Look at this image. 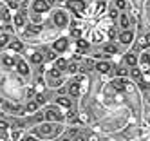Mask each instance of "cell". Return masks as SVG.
<instances>
[{
  "label": "cell",
  "mask_w": 150,
  "mask_h": 141,
  "mask_svg": "<svg viewBox=\"0 0 150 141\" xmlns=\"http://www.w3.org/2000/svg\"><path fill=\"white\" fill-rule=\"evenodd\" d=\"M107 9V2H103V0H101V2L98 4V7H96V16H100V15H103V11Z\"/></svg>",
  "instance_id": "cell-30"
},
{
  "label": "cell",
  "mask_w": 150,
  "mask_h": 141,
  "mask_svg": "<svg viewBox=\"0 0 150 141\" xmlns=\"http://www.w3.org/2000/svg\"><path fill=\"white\" fill-rule=\"evenodd\" d=\"M44 62H45V56H44V52H42V51L33 49V51H29V52H27V63H33V65H42Z\"/></svg>",
  "instance_id": "cell-14"
},
{
  "label": "cell",
  "mask_w": 150,
  "mask_h": 141,
  "mask_svg": "<svg viewBox=\"0 0 150 141\" xmlns=\"http://www.w3.org/2000/svg\"><path fill=\"white\" fill-rule=\"evenodd\" d=\"M56 141H72V139H71L69 136H63V137H58Z\"/></svg>",
  "instance_id": "cell-33"
},
{
  "label": "cell",
  "mask_w": 150,
  "mask_h": 141,
  "mask_svg": "<svg viewBox=\"0 0 150 141\" xmlns=\"http://www.w3.org/2000/svg\"><path fill=\"white\" fill-rule=\"evenodd\" d=\"M74 47H76V51H74V52L85 54V52L89 51V47H91V42L85 40V38H78V40H74Z\"/></svg>",
  "instance_id": "cell-17"
},
{
  "label": "cell",
  "mask_w": 150,
  "mask_h": 141,
  "mask_svg": "<svg viewBox=\"0 0 150 141\" xmlns=\"http://www.w3.org/2000/svg\"><path fill=\"white\" fill-rule=\"evenodd\" d=\"M71 38L69 36H58L54 42H52V45H51V49L52 51H54L56 54H62V56H63V54H65L69 49H71Z\"/></svg>",
  "instance_id": "cell-7"
},
{
  "label": "cell",
  "mask_w": 150,
  "mask_h": 141,
  "mask_svg": "<svg viewBox=\"0 0 150 141\" xmlns=\"http://www.w3.org/2000/svg\"><path fill=\"white\" fill-rule=\"evenodd\" d=\"M51 22H52V26L58 27V29L69 27V13H67V11H63V9H56V11H52V15H51Z\"/></svg>",
  "instance_id": "cell-6"
},
{
  "label": "cell",
  "mask_w": 150,
  "mask_h": 141,
  "mask_svg": "<svg viewBox=\"0 0 150 141\" xmlns=\"http://www.w3.org/2000/svg\"><path fill=\"white\" fill-rule=\"evenodd\" d=\"M16 60H18V56L13 52H9V51H6L2 56H0V63H2L6 69H13L16 65Z\"/></svg>",
  "instance_id": "cell-12"
},
{
  "label": "cell",
  "mask_w": 150,
  "mask_h": 141,
  "mask_svg": "<svg viewBox=\"0 0 150 141\" xmlns=\"http://www.w3.org/2000/svg\"><path fill=\"white\" fill-rule=\"evenodd\" d=\"M105 35H107V40L112 42V40L117 38V29H116L114 26H110V27H109V33H105Z\"/></svg>",
  "instance_id": "cell-27"
},
{
  "label": "cell",
  "mask_w": 150,
  "mask_h": 141,
  "mask_svg": "<svg viewBox=\"0 0 150 141\" xmlns=\"http://www.w3.org/2000/svg\"><path fill=\"white\" fill-rule=\"evenodd\" d=\"M15 69H16L18 76H22V78H25V80L31 76V67H29V63H27L25 58H18V60H16V65H15Z\"/></svg>",
  "instance_id": "cell-11"
},
{
  "label": "cell",
  "mask_w": 150,
  "mask_h": 141,
  "mask_svg": "<svg viewBox=\"0 0 150 141\" xmlns=\"http://www.w3.org/2000/svg\"><path fill=\"white\" fill-rule=\"evenodd\" d=\"M87 76L83 74H76L72 80H69V85H67V92L71 98H74V100H78V98L85 92V89H87Z\"/></svg>",
  "instance_id": "cell-3"
},
{
  "label": "cell",
  "mask_w": 150,
  "mask_h": 141,
  "mask_svg": "<svg viewBox=\"0 0 150 141\" xmlns=\"http://www.w3.org/2000/svg\"><path fill=\"white\" fill-rule=\"evenodd\" d=\"M65 9L71 11V13H74L76 16H83L85 11H87V4H85L83 0H67Z\"/></svg>",
  "instance_id": "cell-9"
},
{
  "label": "cell",
  "mask_w": 150,
  "mask_h": 141,
  "mask_svg": "<svg viewBox=\"0 0 150 141\" xmlns=\"http://www.w3.org/2000/svg\"><path fill=\"white\" fill-rule=\"evenodd\" d=\"M94 67H96V71H98L100 74H110L112 69H114L110 62H98V63L94 65Z\"/></svg>",
  "instance_id": "cell-18"
},
{
  "label": "cell",
  "mask_w": 150,
  "mask_h": 141,
  "mask_svg": "<svg viewBox=\"0 0 150 141\" xmlns=\"http://www.w3.org/2000/svg\"><path fill=\"white\" fill-rule=\"evenodd\" d=\"M141 62L150 67V49H145V51H143V54H141Z\"/></svg>",
  "instance_id": "cell-29"
},
{
  "label": "cell",
  "mask_w": 150,
  "mask_h": 141,
  "mask_svg": "<svg viewBox=\"0 0 150 141\" xmlns=\"http://www.w3.org/2000/svg\"><path fill=\"white\" fill-rule=\"evenodd\" d=\"M134 38H136V35H134L132 29H125V31L117 33V40L121 42V45H130V43L134 42Z\"/></svg>",
  "instance_id": "cell-15"
},
{
  "label": "cell",
  "mask_w": 150,
  "mask_h": 141,
  "mask_svg": "<svg viewBox=\"0 0 150 141\" xmlns=\"http://www.w3.org/2000/svg\"><path fill=\"white\" fill-rule=\"evenodd\" d=\"M63 112H69V111H72V100H71V96H65V94H58L56 96V101H54Z\"/></svg>",
  "instance_id": "cell-13"
},
{
  "label": "cell",
  "mask_w": 150,
  "mask_h": 141,
  "mask_svg": "<svg viewBox=\"0 0 150 141\" xmlns=\"http://www.w3.org/2000/svg\"><path fill=\"white\" fill-rule=\"evenodd\" d=\"M109 16H110V20H117V16H120V11H117V9L112 6L110 11H109Z\"/></svg>",
  "instance_id": "cell-31"
},
{
  "label": "cell",
  "mask_w": 150,
  "mask_h": 141,
  "mask_svg": "<svg viewBox=\"0 0 150 141\" xmlns=\"http://www.w3.org/2000/svg\"><path fill=\"white\" fill-rule=\"evenodd\" d=\"M110 85L114 87L116 91H120V92H134V91H136L134 81L127 80V78H114V80L110 81Z\"/></svg>",
  "instance_id": "cell-8"
},
{
  "label": "cell",
  "mask_w": 150,
  "mask_h": 141,
  "mask_svg": "<svg viewBox=\"0 0 150 141\" xmlns=\"http://www.w3.org/2000/svg\"><path fill=\"white\" fill-rule=\"evenodd\" d=\"M20 141H38L33 134H31V132H27V134H24L22 137H20Z\"/></svg>",
  "instance_id": "cell-32"
},
{
  "label": "cell",
  "mask_w": 150,
  "mask_h": 141,
  "mask_svg": "<svg viewBox=\"0 0 150 141\" xmlns=\"http://www.w3.org/2000/svg\"><path fill=\"white\" fill-rule=\"evenodd\" d=\"M117 22H120V27H121V31H125V29H130V18H128V15L125 13H120V16H117Z\"/></svg>",
  "instance_id": "cell-19"
},
{
  "label": "cell",
  "mask_w": 150,
  "mask_h": 141,
  "mask_svg": "<svg viewBox=\"0 0 150 141\" xmlns=\"http://www.w3.org/2000/svg\"><path fill=\"white\" fill-rule=\"evenodd\" d=\"M130 76H132L134 81H141L143 80V71L139 67H130Z\"/></svg>",
  "instance_id": "cell-23"
},
{
  "label": "cell",
  "mask_w": 150,
  "mask_h": 141,
  "mask_svg": "<svg viewBox=\"0 0 150 141\" xmlns=\"http://www.w3.org/2000/svg\"><path fill=\"white\" fill-rule=\"evenodd\" d=\"M105 38H107V35H103V33H100V31H94L92 33V43H100Z\"/></svg>",
  "instance_id": "cell-26"
},
{
  "label": "cell",
  "mask_w": 150,
  "mask_h": 141,
  "mask_svg": "<svg viewBox=\"0 0 150 141\" xmlns=\"http://www.w3.org/2000/svg\"><path fill=\"white\" fill-rule=\"evenodd\" d=\"M117 51L120 49H117V45L112 43V42H107V45L103 47V52L107 54V56H109V54H117Z\"/></svg>",
  "instance_id": "cell-22"
},
{
  "label": "cell",
  "mask_w": 150,
  "mask_h": 141,
  "mask_svg": "<svg viewBox=\"0 0 150 141\" xmlns=\"http://www.w3.org/2000/svg\"><path fill=\"white\" fill-rule=\"evenodd\" d=\"M2 7H4V4H2V2H0V9H2Z\"/></svg>",
  "instance_id": "cell-34"
},
{
  "label": "cell",
  "mask_w": 150,
  "mask_h": 141,
  "mask_svg": "<svg viewBox=\"0 0 150 141\" xmlns=\"http://www.w3.org/2000/svg\"><path fill=\"white\" fill-rule=\"evenodd\" d=\"M114 7H116L117 11H121V13H123V11L128 7V4H127V0H114Z\"/></svg>",
  "instance_id": "cell-28"
},
{
  "label": "cell",
  "mask_w": 150,
  "mask_h": 141,
  "mask_svg": "<svg viewBox=\"0 0 150 141\" xmlns=\"http://www.w3.org/2000/svg\"><path fill=\"white\" fill-rule=\"evenodd\" d=\"M137 62H139V56L136 52H127L125 54V63L128 67H137Z\"/></svg>",
  "instance_id": "cell-20"
},
{
  "label": "cell",
  "mask_w": 150,
  "mask_h": 141,
  "mask_svg": "<svg viewBox=\"0 0 150 141\" xmlns=\"http://www.w3.org/2000/svg\"><path fill=\"white\" fill-rule=\"evenodd\" d=\"M44 119L45 121H52V123H65V114H63V111L56 105V103H52V105H45L44 107Z\"/></svg>",
  "instance_id": "cell-4"
},
{
  "label": "cell",
  "mask_w": 150,
  "mask_h": 141,
  "mask_svg": "<svg viewBox=\"0 0 150 141\" xmlns=\"http://www.w3.org/2000/svg\"><path fill=\"white\" fill-rule=\"evenodd\" d=\"M52 6V0H33L31 4V13H33V22H40V15L47 13Z\"/></svg>",
  "instance_id": "cell-5"
},
{
  "label": "cell",
  "mask_w": 150,
  "mask_h": 141,
  "mask_svg": "<svg viewBox=\"0 0 150 141\" xmlns=\"http://www.w3.org/2000/svg\"><path fill=\"white\" fill-rule=\"evenodd\" d=\"M137 43H139V47H141L143 51H145V49H150V33H146L145 36L139 38V42H137Z\"/></svg>",
  "instance_id": "cell-25"
},
{
  "label": "cell",
  "mask_w": 150,
  "mask_h": 141,
  "mask_svg": "<svg viewBox=\"0 0 150 141\" xmlns=\"http://www.w3.org/2000/svg\"><path fill=\"white\" fill-rule=\"evenodd\" d=\"M38 111H40V105H38L35 100H29L27 105H25V114H35V112H38Z\"/></svg>",
  "instance_id": "cell-21"
},
{
  "label": "cell",
  "mask_w": 150,
  "mask_h": 141,
  "mask_svg": "<svg viewBox=\"0 0 150 141\" xmlns=\"http://www.w3.org/2000/svg\"><path fill=\"white\" fill-rule=\"evenodd\" d=\"M27 24H29V13H27V11H24V9H18L16 15L13 16V26H15L16 31L20 33Z\"/></svg>",
  "instance_id": "cell-10"
},
{
  "label": "cell",
  "mask_w": 150,
  "mask_h": 141,
  "mask_svg": "<svg viewBox=\"0 0 150 141\" xmlns=\"http://www.w3.org/2000/svg\"><path fill=\"white\" fill-rule=\"evenodd\" d=\"M44 76H45V85L49 89H60L63 85V80H65V74L56 67L54 62H49V65L44 71Z\"/></svg>",
  "instance_id": "cell-2"
},
{
  "label": "cell",
  "mask_w": 150,
  "mask_h": 141,
  "mask_svg": "<svg viewBox=\"0 0 150 141\" xmlns=\"http://www.w3.org/2000/svg\"><path fill=\"white\" fill-rule=\"evenodd\" d=\"M13 40V35H6V33H2L0 35V49H7L9 42Z\"/></svg>",
  "instance_id": "cell-24"
},
{
  "label": "cell",
  "mask_w": 150,
  "mask_h": 141,
  "mask_svg": "<svg viewBox=\"0 0 150 141\" xmlns=\"http://www.w3.org/2000/svg\"><path fill=\"white\" fill-rule=\"evenodd\" d=\"M63 123H52V121H44L36 127H33L31 134L38 141H54L63 134Z\"/></svg>",
  "instance_id": "cell-1"
},
{
  "label": "cell",
  "mask_w": 150,
  "mask_h": 141,
  "mask_svg": "<svg viewBox=\"0 0 150 141\" xmlns=\"http://www.w3.org/2000/svg\"><path fill=\"white\" fill-rule=\"evenodd\" d=\"M6 51L13 52V54H20V52L24 51V40H20V38H15V36H13V40L9 42V45H7Z\"/></svg>",
  "instance_id": "cell-16"
}]
</instances>
